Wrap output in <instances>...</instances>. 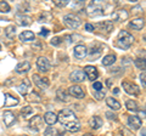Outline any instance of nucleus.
Returning <instances> with one entry per match:
<instances>
[{
    "instance_id": "1",
    "label": "nucleus",
    "mask_w": 146,
    "mask_h": 136,
    "mask_svg": "<svg viewBox=\"0 0 146 136\" xmlns=\"http://www.w3.org/2000/svg\"><path fill=\"white\" fill-rule=\"evenodd\" d=\"M58 120L62 125L66 126V129L71 133H77L80 130V123L77 119V116L74 114V112L71 110H63L60 112V114L57 116Z\"/></svg>"
},
{
    "instance_id": "43",
    "label": "nucleus",
    "mask_w": 146,
    "mask_h": 136,
    "mask_svg": "<svg viewBox=\"0 0 146 136\" xmlns=\"http://www.w3.org/2000/svg\"><path fill=\"white\" fill-rule=\"evenodd\" d=\"M106 117H108V119H113V120H117V116L113 114L111 112H107L106 113Z\"/></svg>"
},
{
    "instance_id": "15",
    "label": "nucleus",
    "mask_w": 146,
    "mask_h": 136,
    "mask_svg": "<svg viewBox=\"0 0 146 136\" xmlns=\"http://www.w3.org/2000/svg\"><path fill=\"white\" fill-rule=\"evenodd\" d=\"M15 121H16V117L12 112L6 111L5 113H4V123H5V125L7 126V128H10L11 125L15 124Z\"/></svg>"
},
{
    "instance_id": "26",
    "label": "nucleus",
    "mask_w": 146,
    "mask_h": 136,
    "mask_svg": "<svg viewBox=\"0 0 146 136\" xmlns=\"http://www.w3.org/2000/svg\"><path fill=\"white\" fill-rule=\"evenodd\" d=\"M56 95H57V98H60L61 101H63V102L70 101V96H68V94L63 89H58L56 91Z\"/></svg>"
},
{
    "instance_id": "41",
    "label": "nucleus",
    "mask_w": 146,
    "mask_h": 136,
    "mask_svg": "<svg viewBox=\"0 0 146 136\" xmlns=\"http://www.w3.org/2000/svg\"><path fill=\"white\" fill-rule=\"evenodd\" d=\"M131 12H133L134 15H138V13H143V9H141V6H135V7H133Z\"/></svg>"
},
{
    "instance_id": "50",
    "label": "nucleus",
    "mask_w": 146,
    "mask_h": 136,
    "mask_svg": "<svg viewBox=\"0 0 146 136\" xmlns=\"http://www.w3.org/2000/svg\"><path fill=\"white\" fill-rule=\"evenodd\" d=\"M83 136H93L91 134H85V135H83Z\"/></svg>"
},
{
    "instance_id": "38",
    "label": "nucleus",
    "mask_w": 146,
    "mask_h": 136,
    "mask_svg": "<svg viewBox=\"0 0 146 136\" xmlns=\"http://www.w3.org/2000/svg\"><path fill=\"white\" fill-rule=\"evenodd\" d=\"M94 97L96 100H102L105 97V92L104 91H95L94 92Z\"/></svg>"
},
{
    "instance_id": "29",
    "label": "nucleus",
    "mask_w": 146,
    "mask_h": 136,
    "mask_svg": "<svg viewBox=\"0 0 146 136\" xmlns=\"http://www.w3.org/2000/svg\"><path fill=\"white\" fill-rule=\"evenodd\" d=\"M100 55H101V49L94 48V49H91V51L89 53V57H90L91 61H94V60H96V58H99Z\"/></svg>"
},
{
    "instance_id": "8",
    "label": "nucleus",
    "mask_w": 146,
    "mask_h": 136,
    "mask_svg": "<svg viewBox=\"0 0 146 136\" xmlns=\"http://www.w3.org/2000/svg\"><path fill=\"white\" fill-rule=\"evenodd\" d=\"M104 13V9L99 5V4L96 3H94V4H91V5H89L88 7V15L89 16H99V15H102Z\"/></svg>"
},
{
    "instance_id": "10",
    "label": "nucleus",
    "mask_w": 146,
    "mask_h": 136,
    "mask_svg": "<svg viewBox=\"0 0 146 136\" xmlns=\"http://www.w3.org/2000/svg\"><path fill=\"white\" fill-rule=\"evenodd\" d=\"M36 67L40 72H48L49 68H50V63H49V60L46 57H39L36 60Z\"/></svg>"
},
{
    "instance_id": "3",
    "label": "nucleus",
    "mask_w": 146,
    "mask_h": 136,
    "mask_svg": "<svg viewBox=\"0 0 146 136\" xmlns=\"http://www.w3.org/2000/svg\"><path fill=\"white\" fill-rule=\"evenodd\" d=\"M63 22H65V24L71 29H77L80 26L79 17L73 15V13H68V15H66L65 17H63Z\"/></svg>"
},
{
    "instance_id": "31",
    "label": "nucleus",
    "mask_w": 146,
    "mask_h": 136,
    "mask_svg": "<svg viewBox=\"0 0 146 136\" xmlns=\"http://www.w3.org/2000/svg\"><path fill=\"white\" fill-rule=\"evenodd\" d=\"M5 34H6V37H7L9 39H12L13 37H15V34H16V28H15V26H9V27H6Z\"/></svg>"
},
{
    "instance_id": "34",
    "label": "nucleus",
    "mask_w": 146,
    "mask_h": 136,
    "mask_svg": "<svg viewBox=\"0 0 146 136\" xmlns=\"http://www.w3.org/2000/svg\"><path fill=\"white\" fill-rule=\"evenodd\" d=\"M21 113L25 116V118H28L32 113H33V108L32 107H29V106H26V107H23L22 108V111H21Z\"/></svg>"
},
{
    "instance_id": "36",
    "label": "nucleus",
    "mask_w": 146,
    "mask_h": 136,
    "mask_svg": "<svg viewBox=\"0 0 146 136\" xmlns=\"http://www.w3.org/2000/svg\"><path fill=\"white\" fill-rule=\"evenodd\" d=\"M54 4L57 7H65L66 5H68V1L67 0H56V1H54Z\"/></svg>"
},
{
    "instance_id": "14",
    "label": "nucleus",
    "mask_w": 146,
    "mask_h": 136,
    "mask_svg": "<svg viewBox=\"0 0 146 136\" xmlns=\"http://www.w3.org/2000/svg\"><path fill=\"white\" fill-rule=\"evenodd\" d=\"M86 55H88V49L84 45H77L74 46V56L77 58H84Z\"/></svg>"
},
{
    "instance_id": "7",
    "label": "nucleus",
    "mask_w": 146,
    "mask_h": 136,
    "mask_svg": "<svg viewBox=\"0 0 146 136\" xmlns=\"http://www.w3.org/2000/svg\"><path fill=\"white\" fill-rule=\"evenodd\" d=\"M32 79H33L34 84H35L38 88L43 89V90L49 88V80H48L46 78H42V77H39L38 74H33V77H32Z\"/></svg>"
},
{
    "instance_id": "53",
    "label": "nucleus",
    "mask_w": 146,
    "mask_h": 136,
    "mask_svg": "<svg viewBox=\"0 0 146 136\" xmlns=\"http://www.w3.org/2000/svg\"><path fill=\"white\" fill-rule=\"evenodd\" d=\"M23 136H27V135H23Z\"/></svg>"
},
{
    "instance_id": "52",
    "label": "nucleus",
    "mask_w": 146,
    "mask_h": 136,
    "mask_svg": "<svg viewBox=\"0 0 146 136\" xmlns=\"http://www.w3.org/2000/svg\"><path fill=\"white\" fill-rule=\"evenodd\" d=\"M0 50H1V45H0Z\"/></svg>"
},
{
    "instance_id": "17",
    "label": "nucleus",
    "mask_w": 146,
    "mask_h": 136,
    "mask_svg": "<svg viewBox=\"0 0 146 136\" xmlns=\"http://www.w3.org/2000/svg\"><path fill=\"white\" fill-rule=\"evenodd\" d=\"M44 120H45V123H46L48 125H54V124L57 123L58 118L54 112H46L45 113V116H44Z\"/></svg>"
},
{
    "instance_id": "45",
    "label": "nucleus",
    "mask_w": 146,
    "mask_h": 136,
    "mask_svg": "<svg viewBox=\"0 0 146 136\" xmlns=\"http://www.w3.org/2000/svg\"><path fill=\"white\" fill-rule=\"evenodd\" d=\"M85 29L88 30V32H93V30L95 29V27H94L93 24H90V23H86V24H85Z\"/></svg>"
},
{
    "instance_id": "33",
    "label": "nucleus",
    "mask_w": 146,
    "mask_h": 136,
    "mask_svg": "<svg viewBox=\"0 0 146 136\" xmlns=\"http://www.w3.org/2000/svg\"><path fill=\"white\" fill-rule=\"evenodd\" d=\"M27 100H29L32 102H40L42 101V97H40V95L36 94V92H31V94L27 95Z\"/></svg>"
},
{
    "instance_id": "5",
    "label": "nucleus",
    "mask_w": 146,
    "mask_h": 136,
    "mask_svg": "<svg viewBox=\"0 0 146 136\" xmlns=\"http://www.w3.org/2000/svg\"><path fill=\"white\" fill-rule=\"evenodd\" d=\"M15 21L18 26H22V27H27L32 24V17L25 15V13H17L15 16Z\"/></svg>"
},
{
    "instance_id": "35",
    "label": "nucleus",
    "mask_w": 146,
    "mask_h": 136,
    "mask_svg": "<svg viewBox=\"0 0 146 136\" xmlns=\"http://www.w3.org/2000/svg\"><path fill=\"white\" fill-rule=\"evenodd\" d=\"M9 11H10V5L6 1H0V12L6 13Z\"/></svg>"
},
{
    "instance_id": "42",
    "label": "nucleus",
    "mask_w": 146,
    "mask_h": 136,
    "mask_svg": "<svg viewBox=\"0 0 146 136\" xmlns=\"http://www.w3.org/2000/svg\"><path fill=\"white\" fill-rule=\"evenodd\" d=\"M60 44H61V38H58V37L54 38L51 40V45H54V46H57V45H60Z\"/></svg>"
},
{
    "instance_id": "13",
    "label": "nucleus",
    "mask_w": 146,
    "mask_h": 136,
    "mask_svg": "<svg viewBox=\"0 0 146 136\" xmlns=\"http://www.w3.org/2000/svg\"><path fill=\"white\" fill-rule=\"evenodd\" d=\"M68 92L76 98H83L84 97L83 89H82L80 86H78V85H73V86H71L70 89H68Z\"/></svg>"
},
{
    "instance_id": "23",
    "label": "nucleus",
    "mask_w": 146,
    "mask_h": 136,
    "mask_svg": "<svg viewBox=\"0 0 146 136\" xmlns=\"http://www.w3.org/2000/svg\"><path fill=\"white\" fill-rule=\"evenodd\" d=\"M98 27L101 30H104L105 33H111L113 29V24H112V22H110V21H104L102 23H99Z\"/></svg>"
},
{
    "instance_id": "44",
    "label": "nucleus",
    "mask_w": 146,
    "mask_h": 136,
    "mask_svg": "<svg viewBox=\"0 0 146 136\" xmlns=\"http://www.w3.org/2000/svg\"><path fill=\"white\" fill-rule=\"evenodd\" d=\"M49 33H50V32L48 29H42V32L39 33V35H40V37H48Z\"/></svg>"
},
{
    "instance_id": "51",
    "label": "nucleus",
    "mask_w": 146,
    "mask_h": 136,
    "mask_svg": "<svg viewBox=\"0 0 146 136\" xmlns=\"http://www.w3.org/2000/svg\"><path fill=\"white\" fill-rule=\"evenodd\" d=\"M141 136H146V134H141Z\"/></svg>"
},
{
    "instance_id": "48",
    "label": "nucleus",
    "mask_w": 146,
    "mask_h": 136,
    "mask_svg": "<svg viewBox=\"0 0 146 136\" xmlns=\"http://www.w3.org/2000/svg\"><path fill=\"white\" fill-rule=\"evenodd\" d=\"M111 84H112V83H111V79H108V80H107V85H108V86H111Z\"/></svg>"
},
{
    "instance_id": "20",
    "label": "nucleus",
    "mask_w": 146,
    "mask_h": 136,
    "mask_svg": "<svg viewBox=\"0 0 146 136\" xmlns=\"http://www.w3.org/2000/svg\"><path fill=\"white\" fill-rule=\"evenodd\" d=\"M17 90H18V92H20L21 95L27 96V95H28V90H29V81L28 80H23L17 86Z\"/></svg>"
},
{
    "instance_id": "49",
    "label": "nucleus",
    "mask_w": 146,
    "mask_h": 136,
    "mask_svg": "<svg viewBox=\"0 0 146 136\" xmlns=\"http://www.w3.org/2000/svg\"><path fill=\"white\" fill-rule=\"evenodd\" d=\"M143 39H144V40H145V42H146V33L144 34V37H143Z\"/></svg>"
},
{
    "instance_id": "16",
    "label": "nucleus",
    "mask_w": 146,
    "mask_h": 136,
    "mask_svg": "<svg viewBox=\"0 0 146 136\" xmlns=\"http://www.w3.org/2000/svg\"><path fill=\"white\" fill-rule=\"evenodd\" d=\"M128 18V12L125 10H117L112 13V20L118 21V22H123Z\"/></svg>"
},
{
    "instance_id": "24",
    "label": "nucleus",
    "mask_w": 146,
    "mask_h": 136,
    "mask_svg": "<svg viewBox=\"0 0 146 136\" xmlns=\"http://www.w3.org/2000/svg\"><path fill=\"white\" fill-rule=\"evenodd\" d=\"M106 103L110 108H112L113 111H118L121 108V103L117 101L116 98H112V97H108L106 98Z\"/></svg>"
},
{
    "instance_id": "37",
    "label": "nucleus",
    "mask_w": 146,
    "mask_h": 136,
    "mask_svg": "<svg viewBox=\"0 0 146 136\" xmlns=\"http://www.w3.org/2000/svg\"><path fill=\"white\" fill-rule=\"evenodd\" d=\"M93 89H95V91H102V83L95 81V83L93 84Z\"/></svg>"
},
{
    "instance_id": "46",
    "label": "nucleus",
    "mask_w": 146,
    "mask_h": 136,
    "mask_svg": "<svg viewBox=\"0 0 146 136\" xmlns=\"http://www.w3.org/2000/svg\"><path fill=\"white\" fill-rule=\"evenodd\" d=\"M144 117H146V112H141V111H139V118H144Z\"/></svg>"
},
{
    "instance_id": "9",
    "label": "nucleus",
    "mask_w": 146,
    "mask_h": 136,
    "mask_svg": "<svg viewBox=\"0 0 146 136\" xmlns=\"http://www.w3.org/2000/svg\"><path fill=\"white\" fill-rule=\"evenodd\" d=\"M43 124V118L40 117V116H35L33 119L31 120V123H29V128L32 131H34V133H38L39 131V128L42 126Z\"/></svg>"
},
{
    "instance_id": "30",
    "label": "nucleus",
    "mask_w": 146,
    "mask_h": 136,
    "mask_svg": "<svg viewBox=\"0 0 146 136\" xmlns=\"http://www.w3.org/2000/svg\"><path fill=\"white\" fill-rule=\"evenodd\" d=\"M134 63H135V66L138 67L139 69H143V71L146 69V60H144L143 57H138L134 61Z\"/></svg>"
},
{
    "instance_id": "28",
    "label": "nucleus",
    "mask_w": 146,
    "mask_h": 136,
    "mask_svg": "<svg viewBox=\"0 0 146 136\" xmlns=\"http://www.w3.org/2000/svg\"><path fill=\"white\" fill-rule=\"evenodd\" d=\"M116 61V56L115 55H107L102 58V65L104 66H111L113 65Z\"/></svg>"
},
{
    "instance_id": "27",
    "label": "nucleus",
    "mask_w": 146,
    "mask_h": 136,
    "mask_svg": "<svg viewBox=\"0 0 146 136\" xmlns=\"http://www.w3.org/2000/svg\"><path fill=\"white\" fill-rule=\"evenodd\" d=\"M125 107L128 111H131V112H138L139 111V107H138V103L133 100H129V101L125 102Z\"/></svg>"
},
{
    "instance_id": "22",
    "label": "nucleus",
    "mask_w": 146,
    "mask_h": 136,
    "mask_svg": "<svg viewBox=\"0 0 146 136\" xmlns=\"http://www.w3.org/2000/svg\"><path fill=\"white\" fill-rule=\"evenodd\" d=\"M20 40L21 42H32V40H34V33L31 30H25L22 32L20 34Z\"/></svg>"
},
{
    "instance_id": "11",
    "label": "nucleus",
    "mask_w": 146,
    "mask_h": 136,
    "mask_svg": "<svg viewBox=\"0 0 146 136\" xmlns=\"http://www.w3.org/2000/svg\"><path fill=\"white\" fill-rule=\"evenodd\" d=\"M128 125H129L130 129L133 130H138L141 128V119L139 117H135V116H130L128 118Z\"/></svg>"
},
{
    "instance_id": "6",
    "label": "nucleus",
    "mask_w": 146,
    "mask_h": 136,
    "mask_svg": "<svg viewBox=\"0 0 146 136\" xmlns=\"http://www.w3.org/2000/svg\"><path fill=\"white\" fill-rule=\"evenodd\" d=\"M85 73H84V71H82V69H76V71H73L72 73L70 74V80L73 81V83H80V81H83L85 79Z\"/></svg>"
},
{
    "instance_id": "25",
    "label": "nucleus",
    "mask_w": 146,
    "mask_h": 136,
    "mask_svg": "<svg viewBox=\"0 0 146 136\" xmlns=\"http://www.w3.org/2000/svg\"><path fill=\"white\" fill-rule=\"evenodd\" d=\"M102 124H104L102 119L100 117H98V116L93 117V118H91V120H90V126L93 129H100L102 126Z\"/></svg>"
},
{
    "instance_id": "19",
    "label": "nucleus",
    "mask_w": 146,
    "mask_h": 136,
    "mask_svg": "<svg viewBox=\"0 0 146 136\" xmlns=\"http://www.w3.org/2000/svg\"><path fill=\"white\" fill-rule=\"evenodd\" d=\"M18 98H16L15 96H12L11 94L6 92L5 94V107H11V106H16L18 105Z\"/></svg>"
},
{
    "instance_id": "39",
    "label": "nucleus",
    "mask_w": 146,
    "mask_h": 136,
    "mask_svg": "<svg viewBox=\"0 0 146 136\" xmlns=\"http://www.w3.org/2000/svg\"><path fill=\"white\" fill-rule=\"evenodd\" d=\"M44 135H45V136H54V135H55L54 128H48L46 130L44 131Z\"/></svg>"
},
{
    "instance_id": "2",
    "label": "nucleus",
    "mask_w": 146,
    "mask_h": 136,
    "mask_svg": "<svg viewBox=\"0 0 146 136\" xmlns=\"http://www.w3.org/2000/svg\"><path fill=\"white\" fill-rule=\"evenodd\" d=\"M134 42V37L131 34H129L127 30H122L118 34V40H117V46H119L122 49H129L130 45Z\"/></svg>"
},
{
    "instance_id": "32",
    "label": "nucleus",
    "mask_w": 146,
    "mask_h": 136,
    "mask_svg": "<svg viewBox=\"0 0 146 136\" xmlns=\"http://www.w3.org/2000/svg\"><path fill=\"white\" fill-rule=\"evenodd\" d=\"M51 20H52V15L50 12H48V11H44L39 17L40 22H51Z\"/></svg>"
},
{
    "instance_id": "47",
    "label": "nucleus",
    "mask_w": 146,
    "mask_h": 136,
    "mask_svg": "<svg viewBox=\"0 0 146 136\" xmlns=\"http://www.w3.org/2000/svg\"><path fill=\"white\" fill-rule=\"evenodd\" d=\"M143 58H144V60H146V51H143Z\"/></svg>"
},
{
    "instance_id": "12",
    "label": "nucleus",
    "mask_w": 146,
    "mask_h": 136,
    "mask_svg": "<svg viewBox=\"0 0 146 136\" xmlns=\"http://www.w3.org/2000/svg\"><path fill=\"white\" fill-rule=\"evenodd\" d=\"M84 73H85V75L88 77V79H90L91 81L93 80H95L99 77V73H98V69L95 67H93V66H86L85 68H84Z\"/></svg>"
},
{
    "instance_id": "4",
    "label": "nucleus",
    "mask_w": 146,
    "mask_h": 136,
    "mask_svg": "<svg viewBox=\"0 0 146 136\" xmlns=\"http://www.w3.org/2000/svg\"><path fill=\"white\" fill-rule=\"evenodd\" d=\"M122 88L124 89V91L127 94L131 95V96H138L140 94V89L138 85H135L134 83H130V81H123L122 83Z\"/></svg>"
},
{
    "instance_id": "18",
    "label": "nucleus",
    "mask_w": 146,
    "mask_h": 136,
    "mask_svg": "<svg viewBox=\"0 0 146 136\" xmlns=\"http://www.w3.org/2000/svg\"><path fill=\"white\" fill-rule=\"evenodd\" d=\"M29 69H31V63L25 61V62L18 63V65L16 66V69L15 71L17 72V73H20V74H23V73H27Z\"/></svg>"
},
{
    "instance_id": "21",
    "label": "nucleus",
    "mask_w": 146,
    "mask_h": 136,
    "mask_svg": "<svg viewBox=\"0 0 146 136\" xmlns=\"http://www.w3.org/2000/svg\"><path fill=\"white\" fill-rule=\"evenodd\" d=\"M129 26H130L133 29H135V30H140V29L144 28L145 21H144L143 18H135V20H133V21L130 22Z\"/></svg>"
},
{
    "instance_id": "40",
    "label": "nucleus",
    "mask_w": 146,
    "mask_h": 136,
    "mask_svg": "<svg viewBox=\"0 0 146 136\" xmlns=\"http://www.w3.org/2000/svg\"><path fill=\"white\" fill-rule=\"evenodd\" d=\"M140 81L143 84V86H146V72H143L140 74Z\"/></svg>"
}]
</instances>
